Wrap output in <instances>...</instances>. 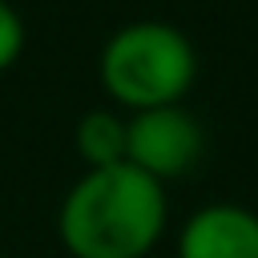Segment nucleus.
Segmentation results:
<instances>
[{"instance_id":"nucleus-1","label":"nucleus","mask_w":258,"mask_h":258,"mask_svg":"<svg viewBox=\"0 0 258 258\" xmlns=\"http://www.w3.org/2000/svg\"><path fill=\"white\" fill-rule=\"evenodd\" d=\"M161 226V181L129 161L89 169L60 206V242L73 258H145Z\"/></svg>"},{"instance_id":"nucleus-6","label":"nucleus","mask_w":258,"mask_h":258,"mask_svg":"<svg viewBox=\"0 0 258 258\" xmlns=\"http://www.w3.org/2000/svg\"><path fill=\"white\" fill-rule=\"evenodd\" d=\"M20 48H24V20L16 16V8L8 0H0V73L8 64H16Z\"/></svg>"},{"instance_id":"nucleus-4","label":"nucleus","mask_w":258,"mask_h":258,"mask_svg":"<svg viewBox=\"0 0 258 258\" xmlns=\"http://www.w3.org/2000/svg\"><path fill=\"white\" fill-rule=\"evenodd\" d=\"M177 258H258V214L206 206L177 234Z\"/></svg>"},{"instance_id":"nucleus-3","label":"nucleus","mask_w":258,"mask_h":258,"mask_svg":"<svg viewBox=\"0 0 258 258\" xmlns=\"http://www.w3.org/2000/svg\"><path fill=\"white\" fill-rule=\"evenodd\" d=\"M198 157H202V125L181 105L145 109L129 121L125 161L137 165L141 173H149L157 181L181 177Z\"/></svg>"},{"instance_id":"nucleus-2","label":"nucleus","mask_w":258,"mask_h":258,"mask_svg":"<svg viewBox=\"0 0 258 258\" xmlns=\"http://www.w3.org/2000/svg\"><path fill=\"white\" fill-rule=\"evenodd\" d=\"M198 77L189 36L165 20H133L101 48V85L121 105L145 113L177 105Z\"/></svg>"},{"instance_id":"nucleus-5","label":"nucleus","mask_w":258,"mask_h":258,"mask_svg":"<svg viewBox=\"0 0 258 258\" xmlns=\"http://www.w3.org/2000/svg\"><path fill=\"white\" fill-rule=\"evenodd\" d=\"M77 149L89 161V169L121 165L125 149H129V121H121L117 113H105V109L85 113L77 125Z\"/></svg>"}]
</instances>
